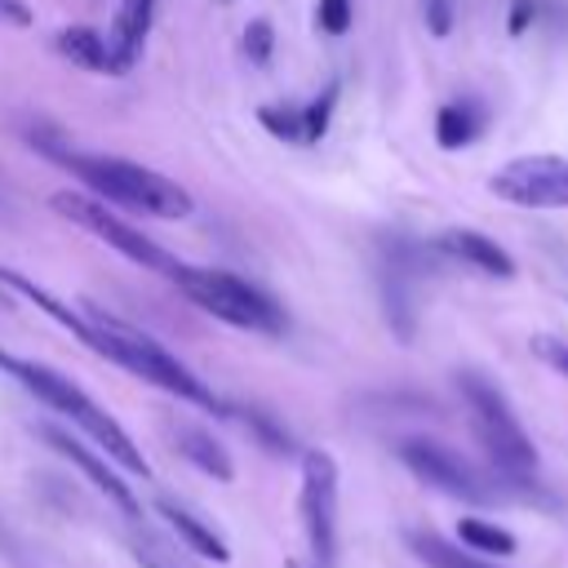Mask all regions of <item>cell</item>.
Returning <instances> with one entry per match:
<instances>
[{
    "label": "cell",
    "mask_w": 568,
    "mask_h": 568,
    "mask_svg": "<svg viewBox=\"0 0 568 568\" xmlns=\"http://www.w3.org/2000/svg\"><path fill=\"white\" fill-rule=\"evenodd\" d=\"M31 146H40L49 160H58L71 178H80L102 204H120V209L151 213V217H186L195 209L186 186H178L173 178H164L146 164H133L124 155L75 151L62 138H40V133H31Z\"/></svg>",
    "instance_id": "cell-1"
},
{
    "label": "cell",
    "mask_w": 568,
    "mask_h": 568,
    "mask_svg": "<svg viewBox=\"0 0 568 568\" xmlns=\"http://www.w3.org/2000/svg\"><path fill=\"white\" fill-rule=\"evenodd\" d=\"M89 324H93V337H98L93 351L106 355L111 364L138 373L142 382H155L160 390H169V395H178V399H186V404H200V408H209V413H226V404H222L173 351H164L151 333H142V328H133V324L106 315L102 306H89Z\"/></svg>",
    "instance_id": "cell-2"
},
{
    "label": "cell",
    "mask_w": 568,
    "mask_h": 568,
    "mask_svg": "<svg viewBox=\"0 0 568 568\" xmlns=\"http://www.w3.org/2000/svg\"><path fill=\"white\" fill-rule=\"evenodd\" d=\"M457 390L466 399L475 439L484 444V453L497 466V475L510 479V484H528L532 470H537V448H532L528 430L519 426V417L510 413L506 395L484 373H475V368H462L457 373Z\"/></svg>",
    "instance_id": "cell-3"
},
{
    "label": "cell",
    "mask_w": 568,
    "mask_h": 568,
    "mask_svg": "<svg viewBox=\"0 0 568 568\" xmlns=\"http://www.w3.org/2000/svg\"><path fill=\"white\" fill-rule=\"evenodd\" d=\"M9 377H18L36 399H44L49 408H58L62 417H71L111 462H120L129 475H146V457L138 453V444L129 439V430L106 413V408H98L71 377H62V373H53V368H44V364H31V359H13V373Z\"/></svg>",
    "instance_id": "cell-4"
},
{
    "label": "cell",
    "mask_w": 568,
    "mask_h": 568,
    "mask_svg": "<svg viewBox=\"0 0 568 568\" xmlns=\"http://www.w3.org/2000/svg\"><path fill=\"white\" fill-rule=\"evenodd\" d=\"M178 293H186L200 311H209L213 320L231 324V328H248V333H284V306L248 284L244 275L235 271H217V266H191V262H178L173 275Z\"/></svg>",
    "instance_id": "cell-5"
},
{
    "label": "cell",
    "mask_w": 568,
    "mask_h": 568,
    "mask_svg": "<svg viewBox=\"0 0 568 568\" xmlns=\"http://www.w3.org/2000/svg\"><path fill=\"white\" fill-rule=\"evenodd\" d=\"M49 204H53V213H62L67 222H75V226H84L89 235L106 240V248H115L120 257H129V262H138V266L164 275V280L173 275L178 257L164 253L155 240H146L138 226H129L120 213H111L102 200H89V195H80V191H53Z\"/></svg>",
    "instance_id": "cell-6"
},
{
    "label": "cell",
    "mask_w": 568,
    "mask_h": 568,
    "mask_svg": "<svg viewBox=\"0 0 568 568\" xmlns=\"http://www.w3.org/2000/svg\"><path fill=\"white\" fill-rule=\"evenodd\" d=\"M399 462H404L422 484H430V488H439V493H448V497H462V501H497V497H501L497 479H488L479 466H470L462 453H453V448L439 444V439H422V435L404 439V444H399Z\"/></svg>",
    "instance_id": "cell-7"
},
{
    "label": "cell",
    "mask_w": 568,
    "mask_h": 568,
    "mask_svg": "<svg viewBox=\"0 0 568 568\" xmlns=\"http://www.w3.org/2000/svg\"><path fill=\"white\" fill-rule=\"evenodd\" d=\"M302 528L311 541V555L320 568H333L337 559V462L324 448L302 453Z\"/></svg>",
    "instance_id": "cell-8"
},
{
    "label": "cell",
    "mask_w": 568,
    "mask_h": 568,
    "mask_svg": "<svg viewBox=\"0 0 568 568\" xmlns=\"http://www.w3.org/2000/svg\"><path fill=\"white\" fill-rule=\"evenodd\" d=\"M488 191L497 200L524 204V209H568V160H559V155L506 160L488 178Z\"/></svg>",
    "instance_id": "cell-9"
},
{
    "label": "cell",
    "mask_w": 568,
    "mask_h": 568,
    "mask_svg": "<svg viewBox=\"0 0 568 568\" xmlns=\"http://www.w3.org/2000/svg\"><path fill=\"white\" fill-rule=\"evenodd\" d=\"M40 435H44V444H49L53 453H62V457H67V462H71L98 493H106L111 506H120L124 515H138V497L129 493V484H124V479H120L93 448H84V444H80L71 430H62V426H40Z\"/></svg>",
    "instance_id": "cell-10"
},
{
    "label": "cell",
    "mask_w": 568,
    "mask_h": 568,
    "mask_svg": "<svg viewBox=\"0 0 568 568\" xmlns=\"http://www.w3.org/2000/svg\"><path fill=\"white\" fill-rule=\"evenodd\" d=\"M155 22V0H120L111 27H106V58H111V75H124L146 44V31Z\"/></svg>",
    "instance_id": "cell-11"
},
{
    "label": "cell",
    "mask_w": 568,
    "mask_h": 568,
    "mask_svg": "<svg viewBox=\"0 0 568 568\" xmlns=\"http://www.w3.org/2000/svg\"><path fill=\"white\" fill-rule=\"evenodd\" d=\"M439 248H444L448 257H457V262H466V266L493 275V280H510V275H515V257H510L493 235H479V231H470V226L444 231V235H439Z\"/></svg>",
    "instance_id": "cell-12"
},
{
    "label": "cell",
    "mask_w": 568,
    "mask_h": 568,
    "mask_svg": "<svg viewBox=\"0 0 568 568\" xmlns=\"http://www.w3.org/2000/svg\"><path fill=\"white\" fill-rule=\"evenodd\" d=\"M0 284H4V288H13L18 297H27V302H36V306H40L44 315H53V320H58L62 328H71V333H75V337H80V342H84V346L93 351V342H98V337H93V324H89V315H80V311H71V306H67V302H58L53 293H44V288H40L36 280H27V275H18L13 266H0Z\"/></svg>",
    "instance_id": "cell-13"
},
{
    "label": "cell",
    "mask_w": 568,
    "mask_h": 568,
    "mask_svg": "<svg viewBox=\"0 0 568 568\" xmlns=\"http://www.w3.org/2000/svg\"><path fill=\"white\" fill-rule=\"evenodd\" d=\"M160 515H164V524L186 541V550H195V555H204V559H217V564H226L231 559V550H226V541L200 519V515H191L186 506H178V501H160Z\"/></svg>",
    "instance_id": "cell-14"
},
{
    "label": "cell",
    "mask_w": 568,
    "mask_h": 568,
    "mask_svg": "<svg viewBox=\"0 0 568 568\" xmlns=\"http://www.w3.org/2000/svg\"><path fill=\"white\" fill-rule=\"evenodd\" d=\"M479 129H484V111H479L475 102H444L439 115H435V142H439L444 151L470 146V142L479 138Z\"/></svg>",
    "instance_id": "cell-15"
},
{
    "label": "cell",
    "mask_w": 568,
    "mask_h": 568,
    "mask_svg": "<svg viewBox=\"0 0 568 568\" xmlns=\"http://www.w3.org/2000/svg\"><path fill=\"white\" fill-rule=\"evenodd\" d=\"M178 453L191 462V466H200L204 475H213V479H231L235 475V466H231V457H226V448L209 435V430H195V426H182L178 430Z\"/></svg>",
    "instance_id": "cell-16"
},
{
    "label": "cell",
    "mask_w": 568,
    "mask_h": 568,
    "mask_svg": "<svg viewBox=\"0 0 568 568\" xmlns=\"http://www.w3.org/2000/svg\"><path fill=\"white\" fill-rule=\"evenodd\" d=\"M53 44H58V53H62V58L80 62L84 71H111L106 36H102V31H93V27H62V31L53 36Z\"/></svg>",
    "instance_id": "cell-17"
},
{
    "label": "cell",
    "mask_w": 568,
    "mask_h": 568,
    "mask_svg": "<svg viewBox=\"0 0 568 568\" xmlns=\"http://www.w3.org/2000/svg\"><path fill=\"white\" fill-rule=\"evenodd\" d=\"M408 546H413V555H417L426 568H497V564L470 555L466 546L444 541L439 532H408Z\"/></svg>",
    "instance_id": "cell-18"
},
{
    "label": "cell",
    "mask_w": 568,
    "mask_h": 568,
    "mask_svg": "<svg viewBox=\"0 0 568 568\" xmlns=\"http://www.w3.org/2000/svg\"><path fill=\"white\" fill-rule=\"evenodd\" d=\"M457 537L466 550H484V555H510L515 550V532H506L501 524H488V519H462Z\"/></svg>",
    "instance_id": "cell-19"
},
{
    "label": "cell",
    "mask_w": 568,
    "mask_h": 568,
    "mask_svg": "<svg viewBox=\"0 0 568 568\" xmlns=\"http://www.w3.org/2000/svg\"><path fill=\"white\" fill-rule=\"evenodd\" d=\"M337 93H342V84H337V80H328V84H324V93H315V98L302 106V146L320 142V138L328 133V120H333Z\"/></svg>",
    "instance_id": "cell-20"
},
{
    "label": "cell",
    "mask_w": 568,
    "mask_h": 568,
    "mask_svg": "<svg viewBox=\"0 0 568 568\" xmlns=\"http://www.w3.org/2000/svg\"><path fill=\"white\" fill-rule=\"evenodd\" d=\"M257 120H262L280 142H297V146H302V106H262Z\"/></svg>",
    "instance_id": "cell-21"
},
{
    "label": "cell",
    "mask_w": 568,
    "mask_h": 568,
    "mask_svg": "<svg viewBox=\"0 0 568 568\" xmlns=\"http://www.w3.org/2000/svg\"><path fill=\"white\" fill-rule=\"evenodd\" d=\"M240 417H244V426H248L271 453H293V439H288V430H284L280 422H271V417L257 413V408H240Z\"/></svg>",
    "instance_id": "cell-22"
},
{
    "label": "cell",
    "mask_w": 568,
    "mask_h": 568,
    "mask_svg": "<svg viewBox=\"0 0 568 568\" xmlns=\"http://www.w3.org/2000/svg\"><path fill=\"white\" fill-rule=\"evenodd\" d=\"M315 27L324 36H346V27H351V0H320Z\"/></svg>",
    "instance_id": "cell-23"
},
{
    "label": "cell",
    "mask_w": 568,
    "mask_h": 568,
    "mask_svg": "<svg viewBox=\"0 0 568 568\" xmlns=\"http://www.w3.org/2000/svg\"><path fill=\"white\" fill-rule=\"evenodd\" d=\"M271 44H275L271 22H266V18H253V22L244 27V53H248V62H266V58H271Z\"/></svg>",
    "instance_id": "cell-24"
},
{
    "label": "cell",
    "mask_w": 568,
    "mask_h": 568,
    "mask_svg": "<svg viewBox=\"0 0 568 568\" xmlns=\"http://www.w3.org/2000/svg\"><path fill=\"white\" fill-rule=\"evenodd\" d=\"M422 13H426V27L430 36H448L453 31V0H422Z\"/></svg>",
    "instance_id": "cell-25"
},
{
    "label": "cell",
    "mask_w": 568,
    "mask_h": 568,
    "mask_svg": "<svg viewBox=\"0 0 568 568\" xmlns=\"http://www.w3.org/2000/svg\"><path fill=\"white\" fill-rule=\"evenodd\" d=\"M532 351H537L550 368H559V373L568 377V342H559V337H532Z\"/></svg>",
    "instance_id": "cell-26"
},
{
    "label": "cell",
    "mask_w": 568,
    "mask_h": 568,
    "mask_svg": "<svg viewBox=\"0 0 568 568\" xmlns=\"http://www.w3.org/2000/svg\"><path fill=\"white\" fill-rule=\"evenodd\" d=\"M0 22L9 27H31V9L22 0H0Z\"/></svg>",
    "instance_id": "cell-27"
},
{
    "label": "cell",
    "mask_w": 568,
    "mask_h": 568,
    "mask_svg": "<svg viewBox=\"0 0 568 568\" xmlns=\"http://www.w3.org/2000/svg\"><path fill=\"white\" fill-rule=\"evenodd\" d=\"M528 18H532V0H519V4L510 9V22H506V31H510V36H524Z\"/></svg>",
    "instance_id": "cell-28"
},
{
    "label": "cell",
    "mask_w": 568,
    "mask_h": 568,
    "mask_svg": "<svg viewBox=\"0 0 568 568\" xmlns=\"http://www.w3.org/2000/svg\"><path fill=\"white\" fill-rule=\"evenodd\" d=\"M138 559H142V564H146V568H164V564H160V559H155V550H151V546H146V550H142V546H138Z\"/></svg>",
    "instance_id": "cell-29"
},
{
    "label": "cell",
    "mask_w": 568,
    "mask_h": 568,
    "mask_svg": "<svg viewBox=\"0 0 568 568\" xmlns=\"http://www.w3.org/2000/svg\"><path fill=\"white\" fill-rule=\"evenodd\" d=\"M13 359H18V355H9V351L0 346V373H13Z\"/></svg>",
    "instance_id": "cell-30"
},
{
    "label": "cell",
    "mask_w": 568,
    "mask_h": 568,
    "mask_svg": "<svg viewBox=\"0 0 568 568\" xmlns=\"http://www.w3.org/2000/svg\"><path fill=\"white\" fill-rule=\"evenodd\" d=\"M297 568H302V564H297Z\"/></svg>",
    "instance_id": "cell-31"
}]
</instances>
